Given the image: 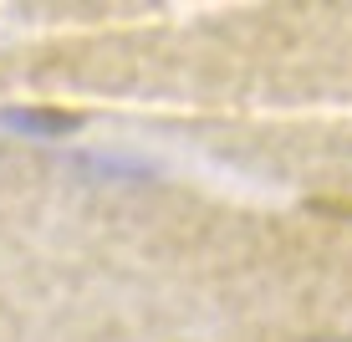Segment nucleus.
Wrapping results in <instances>:
<instances>
[{
  "instance_id": "nucleus-1",
  "label": "nucleus",
  "mask_w": 352,
  "mask_h": 342,
  "mask_svg": "<svg viewBox=\"0 0 352 342\" xmlns=\"http://www.w3.org/2000/svg\"><path fill=\"white\" fill-rule=\"evenodd\" d=\"M6 123H16V128H31V133H67V128H77V118L72 113H6Z\"/></svg>"
}]
</instances>
